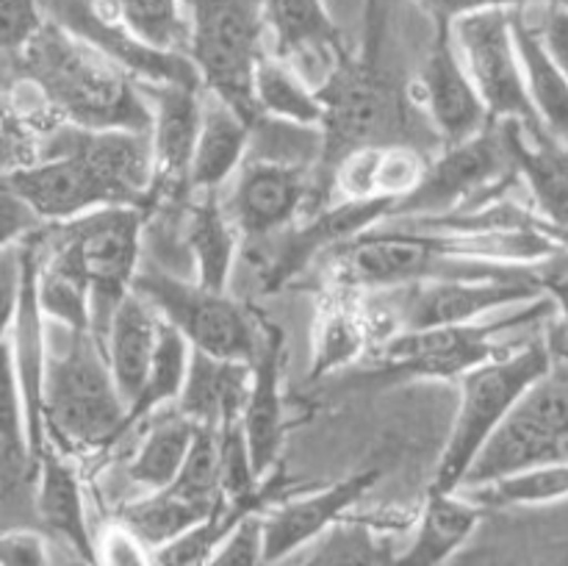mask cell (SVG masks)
<instances>
[{
	"mask_svg": "<svg viewBox=\"0 0 568 566\" xmlns=\"http://www.w3.org/2000/svg\"><path fill=\"white\" fill-rule=\"evenodd\" d=\"M383 39H386V11H383L381 0H366L364 44L358 53L349 50L342 64L333 70V75L320 87V98L325 103V122H322L325 148H322L320 186L325 172L344 153L364 148V144L430 148L419 137L442 144L427 114L416 105L410 89L399 87L394 72L388 70L386 55H383Z\"/></svg>",
	"mask_w": 568,
	"mask_h": 566,
	"instance_id": "cell-2",
	"label": "cell"
},
{
	"mask_svg": "<svg viewBox=\"0 0 568 566\" xmlns=\"http://www.w3.org/2000/svg\"><path fill=\"white\" fill-rule=\"evenodd\" d=\"M392 316L366 289L320 281L311 327L308 381H325L394 336Z\"/></svg>",
	"mask_w": 568,
	"mask_h": 566,
	"instance_id": "cell-15",
	"label": "cell"
},
{
	"mask_svg": "<svg viewBox=\"0 0 568 566\" xmlns=\"http://www.w3.org/2000/svg\"><path fill=\"white\" fill-rule=\"evenodd\" d=\"M161 327H164V320L159 311L133 289L111 316L103 350L109 355L111 372H114L116 388H120L125 405L139 397L144 381H148L150 366L159 353Z\"/></svg>",
	"mask_w": 568,
	"mask_h": 566,
	"instance_id": "cell-28",
	"label": "cell"
},
{
	"mask_svg": "<svg viewBox=\"0 0 568 566\" xmlns=\"http://www.w3.org/2000/svg\"><path fill=\"white\" fill-rule=\"evenodd\" d=\"M6 72L31 83L59 125L89 131H150L153 125L142 83L53 20L14 59H6Z\"/></svg>",
	"mask_w": 568,
	"mask_h": 566,
	"instance_id": "cell-1",
	"label": "cell"
},
{
	"mask_svg": "<svg viewBox=\"0 0 568 566\" xmlns=\"http://www.w3.org/2000/svg\"><path fill=\"white\" fill-rule=\"evenodd\" d=\"M253 125L231 103L205 92L203 125H200L197 153L192 166V192H220L236 178L253 144Z\"/></svg>",
	"mask_w": 568,
	"mask_h": 566,
	"instance_id": "cell-29",
	"label": "cell"
},
{
	"mask_svg": "<svg viewBox=\"0 0 568 566\" xmlns=\"http://www.w3.org/2000/svg\"><path fill=\"white\" fill-rule=\"evenodd\" d=\"M541 464H568V386L549 377L532 386L494 433L464 488Z\"/></svg>",
	"mask_w": 568,
	"mask_h": 566,
	"instance_id": "cell-12",
	"label": "cell"
},
{
	"mask_svg": "<svg viewBox=\"0 0 568 566\" xmlns=\"http://www.w3.org/2000/svg\"><path fill=\"white\" fill-rule=\"evenodd\" d=\"M144 225L148 211L139 205H109L44 228V242L64 255L92 289V325L100 344L142 266Z\"/></svg>",
	"mask_w": 568,
	"mask_h": 566,
	"instance_id": "cell-6",
	"label": "cell"
},
{
	"mask_svg": "<svg viewBox=\"0 0 568 566\" xmlns=\"http://www.w3.org/2000/svg\"><path fill=\"white\" fill-rule=\"evenodd\" d=\"M250 372L247 361L220 358V355L192 350L186 386L175 408L200 427H225L242 422L247 403Z\"/></svg>",
	"mask_w": 568,
	"mask_h": 566,
	"instance_id": "cell-26",
	"label": "cell"
},
{
	"mask_svg": "<svg viewBox=\"0 0 568 566\" xmlns=\"http://www.w3.org/2000/svg\"><path fill=\"white\" fill-rule=\"evenodd\" d=\"M189 364H192V344L183 338L181 331L164 322L161 327V342L159 353H155L150 375L144 381L139 397L128 405V420H125V436L136 425L148 422L155 416V411L172 405L181 400L183 386H186Z\"/></svg>",
	"mask_w": 568,
	"mask_h": 566,
	"instance_id": "cell-36",
	"label": "cell"
},
{
	"mask_svg": "<svg viewBox=\"0 0 568 566\" xmlns=\"http://www.w3.org/2000/svg\"><path fill=\"white\" fill-rule=\"evenodd\" d=\"M266 0H189V59L205 92L231 103L250 122L258 120L253 81L266 53Z\"/></svg>",
	"mask_w": 568,
	"mask_h": 566,
	"instance_id": "cell-7",
	"label": "cell"
},
{
	"mask_svg": "<svg viewBox=\"0 0 568 566\" xmlns=\"http://www.w3.org/2000/svg\"><path fill=\"white\" fill-rule=\"evenodd\" d=\"M286 333L261 314V344L250 372L247 403L242 427L247 438L255 475L264 481L281 466L286 438V408H283V370H286Z\"/></svg>",
	"mask_w": 568,
	"mask_h": 566,
	"instance_id": "cell-21",
	"label": "cell"
},
{
	"mask_svg": "<svg viewBox=\"0 0 568 566\" xmlns=\"http://www.w3.org/2000/svg\"><path fill=\"white\" fill-rule=\"evenodd\" d=\"M128 405L109 355L92 331H67V347L50 353L44 375V427L64 453H100L125 438Z\"/></svg>",
	"mask_w": 568,
	"mask_h": 566,
	"instance_id": "cell-4",
	"label": "cell"
},
{
	"mask_svg": "<svg viewBox=\"0 0 568 566\" xmlns=\"http://www.w3.org/2000/svg\"><path fill=\"white\" fill-rule=\"evenodd\" d=\"M183 247L192 259L194 281L216 292H231L244 236L227 214L220 192L192 194L183 209Z\"/></svg>",
	"mask_w": 568,
	"mask_h": 566,
	"instance_id": "cell-25",
	"label": "cell"
},
{
	"mask_svg": "<svg viewBox=\"0 0 568 566\" xmlns=\"http://www.w3.org/2000/svg\"><path fill=\"white\" fill-rule=\"evenodd\" d=\"M0 566H50L48 538L39 527H6L0 536Z\"/></svg>",
	"mask_w": 568,
	"mask_h": 566,
	"instance_id": "cell-41",
	"label": "cell"
},
{
	"mask_svg": "<svg viewBox=\"0 0 568 566\" xmlns=\"http://www.w3.org/2000/svg\"><path fill=\"white\" fill-rule=\"evenodd\" d=\"M44 14L78 39L98 48L111 61L131 72L139 83H200L197 67L189 53H166L133 37L122 22L105 14L98 0H42ZM205 89V87H203Z\"/></svg>",
	"mask_w": 568,
	"mask_h": 566,
	"instance_id": "cell-19",
	"label": "cell"
},
{
	"mask_svg": "<svg viewBox=\"0 0 568 566\" xmlns=\"http://www.w3.org/2000/svg\"><path fill=\"white\" fill-rule=\"evenodd\" d=\"M153 109L150 142H153L155 183L150 211L186 209L192 200V166L203 125L205 89L200 83H142Z\"/></svg>",
	"mask_w": 568,
	"mask_h": 566,
	"instance_id": "cell-16",
	"label": "cell"
},
{
	"mask_svg": "<svg viewBox=\"0 0 568 566\" xmlns=\"http://www.w3.org/2000/svg\"><path fill=\"white\" fill-rule=\"evenodd\" d=\"M552 347L544 338H536L460 377L455 383L458 408L427 492H460L494 433L532 386L552 375Z\"/></svg>",
	"mask_w": 568,
	"mask_h": 566,
	"instance_id": "cell-3",
	"label": "cell"
},
{
	"mask_svg": "<svg viewBox=\"0 0 568 566\" xmlns=\"http://www.w3.org/2000/svg\"><path fill=\"white\" fill-rule=\"evenodd\" d=\"M460 492L486 511L536 508V505L560 503V499H568V464L527 466L514 475L477 483V486L460 488Z\"/></svg>",
	"mask_w": 568,
	"mask_h": 566,
	"instance_id": "cell-38",
	"label": "cell"
},
{
	"mask_svg": "<svg viewBox=\"0 0 568 566\" xmlns=\"http://www.w3.org/2000/svg\"><path fill=\"white\" fill-rule=\"evenodd\" d=\"M98 560L100 566H155L153 547L120 519L105 527L98 538Z\"/></svg>",
	"mask_w": 568,
	"mask_h": 566,
	"instance_id": "cell-40",
	"label": "cell"
},
{
	"mask_svg": "<svg viewBox=\"0 0 568 566\" xmlns=\"http://www.w3.org/2000/svg\"><path fill=\"white\" fill-rule=\"evenodd\" d=\"M105 14L136 39L166 53H189L192 6L189 0H98Z\"/></svg>",
	"mask_w": 568,
	"mask_h": 566,
	"instance_id": "cell-34",
	"label": "cell"
},
{
	"mask_svg": "<svg viewBox=\"0 0 568 566\" xmlns=\"http://www.w3.org/2000/svg\"><path fill=\"white\" fill-rule=\"evenodd\" d=\"M133 292L183 333L192 350L253 364L261 344V314L231 292H216L159 264H142Z\"/></svg>",
	"mask_w": 568,
	"mask_h": 566,
	"instance_id": "cell-8",
	"label": "cell"
},
{
	"mask_svg": "<svg viewBox=\"0 0 568 566\" xmlns=\"http://www.w3.org/2000/svg\"><path fill=\"white\" fill-rule=\"evenodd\" d=\"M3 6V59H14L44 26L42 0H0Z\"/></svg>",
	"mask_w": 568,
	"mask_h": 566,
	"instance_id": "cell-39",
	"label": "cell"
},
{
	"mask_svg": "<svg viewBox=\"0 0 568 566\" xmlns=\"http://www.w3.org/2000/svg\"><path fill=\"white\" fill-rule=\"evenodd\" d=\"M547 275L499 277V281H433L375 292L392 314L397 331L469 325L547 297Z\"/></svg>",
	"mask_w": 568,
	"mask_h": 566,
	"instance_id": "cell-11",
	"label": "cell"
},
{
	"mask_svg": "<svg viewBox=\"0 0 568 566\" xmlns=\"http://www.w3.org/2000/svg\"><path fill=\"white\" fill-rule=\"evenodd\" d=\"M558 314L555 300L541 297L516 309L514 314H494L469 325L422 327V331H397L372 350L377 370L372 377L381 381H449L458 383L477 366L508 355L505 333L536 322L541 316Z\"/></svg>",
	"mask_w": 568,
	"mask_h": 566,
	"instance_id": "cell-5",
	"label": "cell"
},
{
	"mask_svg": "<svg viewBox=\"0 0 568 566\" xmlns=\"http://www.w3.org/2000/svg\"><path fill=\"white\" fill-rule=\"evenodd\" d=\"M327 200L336 198L322 192L316 166L247 159L231 181L225 209L244 239H270Z\"/></svg>",
	"mask_w": 568,
	"mask_h": 566,
	"instance_id": "cell-14",
	"label": "cell"
},
{
	"mask_svg": "<svg viewBox=\"0 0 568 566\" xmlns=\"http://www.w3.org/2000/svg\"><path fill=\"white\" fill-rule=\"evenodd\" d=\"M519 181L499 122L458 144H444L419 186L394 205L388 220H430L471 209L508 192Z\"/></svg>",
	"mask_w": 568,
	"mask_h": 566,
	"instance_id": "cell-9",
	"label": "cell"
},
{
	"mask_svg": "<svg viewBox=\"0 0 568 566\" xmlns=\"http://www.w3.org/2000/svg\"><path fill=\"white\" fill-rule=\"evenodd\" d=\"M197 427L200 425H194L178 408L175 414L161 416L139 442L136 455L128 466V477L144 492H159V488L172 486L181 475L183 464H186L194 438H197Z\"/></svg>",
	"mask_w": 568,
	"mask_h": 566,
	"instance_id": "cell-33",
	"label": "cell"
},
{
	"mask_svg": "<svg viewBox=\"0 0 568 566\" xmlns=\"http://www.w3.org/2000/svg\"><path fill=\"white\" fill-rule=\"evenodd\" d=\"M430 22H458L460 17L477 14V11H491V9H527V6H555L564 3L568 6V0H414Z\"/></svg>",
	"mask_w": 568,
	"mask_h": 566,
	"instance_id": "cell-42",
	"label": "cell"
},
{
	"mask_svg": "<svg viewBox=\"0 0 568 566\" xmlns=\"http://www.w3.org/2000/svg\"><path fill=\"white\" fill-rule=\"evenodd\" d=\"M514 33L532 105L544 128L568 148V75L544 48L538 28L527 22L525 9H514Z\"/></svg>",
	"mask_w": 568,
	"mask_h": 566,
	"instance_id": "cell-30",
	"label": "cell"
},
{
	"mask_svg": "<svg viewBox=\"0 0 568 566\" xmlns=\"http://www.w3.org/2000/svg\"><path fill=\"white\" fill-rule=\"evenodd\" d=\"M514 170L527 186L530 205L568 247V148L555 137L536 139L521 122H499Z\"/></svg>",
	"mask_w": 568,
	"mask_h": 566,
	"instance_id": "cell-24",
	"label": "cell"
},
{
	"mask_svg": "<svg viewBox=\"0 0 568 566\" xmlns=\"http://www.w3.org/2000/svg\"><path fill=\"white\" fill-rule=\"evenodd\" d=\"M386 469L381 464L349 472L342 481L320 488L305 497H288L264 511L266 564H281L294 558L305 547L320 542L325 533L342 525L349 511L383 481Z\"/></svg>",
	"mask_w": 568,
	"mask_h": 566,
	"instance_id": "cell-20",
	"label": "cell"
},
{
	"mask_svg": "<svg viewBox=\"0 0 568 566\" xmlns=\"http://www.w3.org/2000/svg\"><path fill=\"white\" fill-rule=\"evenodd\" d=\"M410 94L427 114L442 144L466 142L494 122L455 48L449 22H433L430 48Z\"/></svg>",
	"mask_w": 568,
	"mask_h": 566,
	"instance_id": "cell-18",
	"label": "cell"
},
{
	"mask_svg": "<svg viewBox=\"0 0 568 566\" xmlns=\"http://www.w3.org/2000/svg\"><path fill=\"white\" fill-rule=\"evenodd\" d=\"M253 94L261 117L308 128H322L325 122V103L320 98V89L297 67L272 50L264 53V59L255 67Z\"/></svg>",
	"mask_w": 568,
	"mask_h": 566,
	"instance_id": "cell-31",
	"label": "cell"
},
{
	"mask_svg": "<svg viewBox=\"0 0 568 566\" xmlns=\"http://www.w3.org/2000/svg\"><path fill=\"white\" fill-rule=\"evenodd\" d=\"M547 294L555 300V309H558V316H560V322H564V331L568 336V272L549 277Z\"/></svg>",
	"mask_w": 568,
	"mask_h": 566,
	"instance_id": "cell-44",
	"label": "cell"
},
{
	"mask_svg": "<svg viewBox=\"0 0 568 566\" xmlns=\"http://www.w3.org/2000/svg\"><path fill=\"white\" fill-rule=\"evenodd\" d=\"M488 511L464 492H425L416 533L403 553H394L388 566H444L471 536Z\"/></svg>",
	"mask_w": 568,
	"mask_h": 566,
	"instance_id": "cell-27",
	"label": "cell"
},
{
	"mask_svg": "<svg viewBox=\"0 0 568 566\" xmlns=\"http://www.w3.org/2000/svg\"><path fill=\"white\" fill-rule=\"evenodd\" d=\"M453 37L491 120L521 122L536 139L552 137L527 92L525 64L514 33V11L491 9L460 17L453 22Z\"/></svg>",
	"mask_w": 568,
	"mask_h": 566,
	"instance_id": "cell-10",
	"label": "cell"
},
{
	"mask_svg": "<svg viewBox=\"0 0 568 566\" xmlns=\"http://www.w3.org/2000/svg\"><path fill=\"white\" fill-rule=\"evenodd\" d=\"M394 205V200H327L300 216L292 228L270 236L272 253L261 255L258 264V283L264 294L288 286L314 261H322L342 244L383 225L392 216Z\"/></svg>",
	"mask_w": 568,
	"mask_h": 566,
	"instance_id": "cell-13",
	"label": "cell"
},
{
	"mask_svg": "<svg viewBox=\"0 0 568 566\" xmlns=\"http://www.w3.org/2000/svg\"><path fill=\"white\" fill-rule=\"evenodd\" d=\"M392 544L381 536V527L369 516H347L342 525L311 544V553L300 560H281L272 566H388Z\"/></svg>",
	"mask_w": 568,
	"mask_h": 566,
	"instance_id": "cell-37",
	"label": "cell"
},
{
	"mask_svg": "<svg viewBox=\"0 0 568 566\" xmlns=\"http://www.w3.org/2000/svg\"><path fill=\"white\" fill-rule=\"evenodd\" d=\"M222 503H203V499H194L189 494L178 492V488L166 486L159 488V492H144V497H136L128 505H122L116 519L131 527L144 544L155 549L161 544L172 542V538L183 536L192 527H197Z\"/></svg>",
	"mask_w": 568,
	"mask_h": 566,
	"instance_id": "cell-32",
	"label": "cell"
},
{
	"mask_svg": "<svg viewBox=\"0 0 568 566\" xmlns=\"http://www.w3.org/2000/svg\"><path fill=\"white\" fill-rule=\"evenodd\" d=\"M264 14L272 53L297 67L316 89L349 53L325 0H266Z\"/></svg>",
	"mask_w": 568,
	"mask_h": 566,
	"instance_id": "cell-22",
	"label": "cell"
},
{
	"mask_svg": "<svg viewBox=\"0 0 568 566\" xmlns=\"http://www.w3.org/2000/svg\"><path fill=\"white\" fill-rule=\"evenodd\" d=\"M538 33H541L544 48L549 50L555 64L568 75V6H547V14H544V22L538 26Z\"/></svg>",
	"mask_w": 568,
	"mask_h": 566,
	"instance_id": "cell-43",
	"label": "cell"
},
{
	"mask_svg": "<svg viewBox=\"0 0 568 566\" xmlns=\"http://www.w3.org/2000/svg\"><path fill=\"white\" fill-rule=\"evenodd\" d=\"M3 186L20 194L44 225H61L89 211L125 205L81 153L48 139L39 142V153L31 164L3 172Z\"/></svg>",
	"mask_w": 568,
	"mask_h": 566,
	"instance_id": "cell-17",
	"label": "cell"
},
{
	"mask_svg": "<svg viewBox=\"0 0 568 566\" xmlns=\"http://www.w3.org/2000/svg\"><path fill=\"white\" fill-rule=\"evenodd\" d=\"M39 303L44 316L64 331H92V289L87 277L55 253L42 236V264H39Z\"/></svg>",
	"mask_w": 568,
	"mask_h": 566,
	"instance_id": "cell-35",
	"label": "cell"
},
{
	"mask_svg": "<svg viewBox=\"0 0 568 566\" xmlns=\"http://www.w3.org/2000/svg\"><path fill=\"white\" fill-rule=\"evenodd\" d=\"M33 519L53 536L64 538L87 566H100L98 542L89 530L87 497H83L81 472L70 453L53 442L39 461L37 494H33Z\"/></svg>",
	"mask_w": 568,
	"mask_h": 566,
	"instance_id": "cell-23",
	"label": "cell"
}]
</instances>
